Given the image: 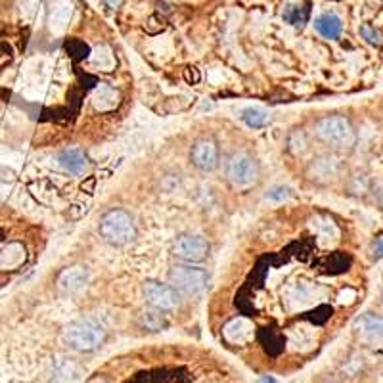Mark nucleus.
Listing matches in <instances>:
<instances>
[{
	"label": "nucleus",
	"instance_id": "f257e3e1",
	"mask_svg": "<svg viewBox=\"0 0 383 383\" xmlns=\"http://www.w3.org/2000/svg\"><path fill=\"white\" fill-rule=\"evenodd\" d=\"M315 138L338 153L353 151L359 142V135H356V128L353 127L351 119L345 115H338V113L326 115L322 119L316 121Z\"/></svg>",
	"mask_w": 383,
	"mask_h": 383
},
{
	"label": "nucleus",
	"instance_id": "f03ea898",
	"mask_svg": "<svg viewBox=\"0 0 383 383\" xmlns=\"http://www.w3.org/2000/svg\"><path fill=\"white\" fill-rule=\"evenodd\" d=\"M98 234L105 243H110L113 248H123L136 240L138 228H136L135 217L128 211L113 207L105 211L98 220Z\"/></svg>",
	"mask_w": 383,
	"mask_h": 383
},
{
	"label": "nucleus",
	"instance_id": "7ed1b4c3",
	"mask_svg": "<svg viewBox=\"0 0 383 383\" xmlns=\"http://www.w3.org/2000/svg\"><path fill=\"white\" fill-rule=\"evenodd\" d=\"M63 341L77 353H94L104 345L105 330L96 320H75L63 330Z\"/></svg>",
	"mask_w": 383,
	"mask_h": 383
},
{
	"label": "nucleus",
	"instance_id": "20e7f679",
	"mask_svg": "<svg viewBox=\"0 0 383 383\" xmlns=\"http://www.w3.org/2000/svg\"><path fill=\"white\" fill-rule=\"evenodd\" d=\"M226 181L234 188L246 190L255 186L261 179V165L257 158H253L248 151H234L225 161Z\"/></svg>",
	"mask_w": 383,
	"mask_h": 383
},
{
	"label": "nucleus",
	"instance_id": "39448f33",
	"mask_svg": "<svg viewBox=\"0 0 383 383\" xmlns=\"http://www.w3.org/2000/svg\"><path fill=\"white\" fill-rule=\"evenodd\" d=\"M169 284L174 286L182 295L195 297L202 295L209 286V274L205 269L192 263H179L169 271Z\"/></svg>",
	"mask_w": 383,
	"mask_h": 383
},
{
	"label": "nucleus",
	"instance_id": "423d86ee",
	"mask_svg": "<svg viewBox=\"0 0 383 383\" xmlns=\"http://www.w3.org/2000/svg\"><path fill=\"white\" fill-rule=\"evenodd\" d=\"M347 165L339 158L338 151L322 153L315 158L307 167V177L316 184H333V182L347 179Z\"/></svg>",
	"mask_w": 383,
	"mask_h": 383
},
{
	"label": "nucleus",
	"instance_id": "0eeeda50",
	"mask_svg": "<svg viewBox=\"0 0 383 383\" xmlns=\"http://www.w3.org/2000/svg\"><path fill=\"white\" fill-rule=\"evenodd\" d=\"M142 297L146 305L158 308L161 313H173L181 307L182 293L171 284L159 280H146L142 284Z\"/></svg>",
	"mask_w": 383,
	"mask_h": 383
},
{
	"label": "nucleus",
	"instance_id": "6e6552de",
	"mask_svg": "<svg viewBox=\"0 0 383 383\" xmlns=\"http://www.w3.org/2000/svg\"><path fill=\"white\" fill-rule=\"evenodd\" d=\"M211 253V243L200 234H181L173 241V255L181 263L200 264Z\"/></svg>",
	"mask_w": 383,
	"mask_h": 383
},
{
	"label": "nucleus",
	"instance_id": "1a4fd4ad",
	"mask_svg": "<svg viewBox=\"0 0 383 383\" xmlns=\"http://www.w3.org/2000/svg\"><path fill=\"white\" fill-rule=\"evenodd\" d=\"M190 163L202 173L217 171L220 165V148H218L217 140L197 138L190 148Z\"/></svg>",
	"mask_w": 383,
	"mask_h": 383
},
{
	"label": "nucleus",
	"instance_id": "9d476101",
	"mask_svg": "<svg viewBox=\"0 0 383 383\" xmlns=\"http://www.w3.org/2000/svg\"><path fill=\"white\" fill-rule=\"evenodd\" d=\"M356 336L368 345H383V316L366 313L354 322Z\"/></svg>",
	"mask_w": 383,
	"mask_h": 383
},
{
	"label": "nucleus",
	"instance_id": "9b49d317",
	"mask_svg": "<svg viewBox=\"0 0 383 383\" xmlns=\"http://www.w3.org/2000/svg\"><path fill=\"white\" fill-rule=\"evenodd\" d=\"M56 163L69 174H84L91 169V159L81 148H68L56 156Z\"/></svg>",
	"mask_w": 383,
	"mask_h": 383
},
{
	"label": "nucleus",
	"instance_id": "f8f14e48",
	"mask_svg": "<svg viewBox=\"0 0 383 383\" xmlns=\"http://www.w3.org/2000/svg\"><path fill=\"white\" fill-rule=\"evenodd\" d=\"M87 284H89V271H87V266H83V264L68 266L58 276V287L63 293L81 292Z\"/></svg>",
	"mask_w": 383,
	"mask_h": 383
},
{
	"label": "nucleus",
	"instance_id": "ddd939ff",
	"mask_svg": "<svg viewBox=\"0 0 383 383\" xmlns=\"http://www.w3.org/2000/svg\"><path fill=\"white\" fill-rule=\"evenodd\" d=\"M315 29L320 37L328 38V40H336L343 33V23H341L338 15L322 14L315 20Z\"/></svg>",
	"mask_w": 383,
	"mask_h": 383
},
{
	"label": "nucleus",
	"instance_id": "4468645a",
	"mask_svg": "<svg viewBox=\"0 0 383 383\" xmlns=\"http://www.w3.org/2000/svg\"><path fill=\"white\" fill-rule=\"evenodd\" d=\"M372 188H374V181L370 179V174L354 173L347 177V192L354 197H366L372 194Z\"/></svg>",
	"mask_w": 383,
	"mask_h": 383
},
{
	"label": "nucleus",
	"instance_id": "2eb2a0df",
	"mask_svg": "<svg viewBox=\"0 0 383 383\" xmlns=\"http://www.w3.org/2000/svg\"><path fill=\"white\" fill-rule=\"evenodd\" d=\"M140 326L150 331H163L169 328V320L165 318V313L150 307L140 313Z\"/></svg>",
	"mask_w": 383,
	"mask_h": 383
},
{
	"label": "nucleus",
	"instance_id": "dca6fc26",
	"mask_svg": "<svg viewBox=\"0 0 383 383\" xmlns=\"http://www.w3.org/2000/svg\"><path fill=\"white\" fill-rule=\"evenodd\" d=\"M286 148L292 156H295V158L305 156V153L310 150V142H308L307 133H305L303 128H293L292 133L287 135Z\"/></svg>",
	"mask_w": 383,
	"mask_h": 383
},
{
	"label": "nucleus",
	"instance_id": "f3484780",
	"mask_svg": "<svg viewBox=\"0 0 383 383\" xmlns=\"http://www.w3.org/2000/svg\"><path fill=\"white\" fill-rule=\"evenodd\" d=\"M240 119L249 128H255V130L266 128L271 125V115H269V112L261 110V107H246V110H241Z\"/></svg>",
	"mask_w": 383,
	"mask_h": 383
},
{
	"label": "nucleus",
	"instance_id": "a211bd4d",
	"mask_svg": "<svg viewBox=\"0 0 383 383\" xmlns=\"http://www.w3.org/2000/svg\"><path fill=\"white\" fill-rule=\"evenodd\" d=\"M310 17V2H305V4H290V6L284 10V22L293 25V27H303L305 23L308 22Z\"/></svg>",
	"mask_w": 383,
	"mask_h": 383
},
{
	"label": "nucleus",
	"instance_id": "6ab92c4d",
	"mask_svg": "<svg viewBox=\"0 0 383 383\" xmlns=\"http://www.w3.org/2000/svg\"><path fill=\"white\" fill-rule=\"evenodd\" d=\"M69 17H71V4L61 2V4L54 8L52 14H50V27L54 31H61L69 23Z\"/></svg>",
	"mask_w": 383,
	"mask_h": 383
},
{
	"label": "nucleus",
	"instance_id": "aec40b11",
	"mask_svg": "<svg viewBox=\"0 0 383 383\" xmlns=\"http://www.w3.org/2000/svg\"><path fill=\"white\" fill-rule=\"evenodd\" d=\"M359 33H361V37L364 38V43H366V45L376 46V48L383 46L382 31H377L374 25H370V23H362Z\"/></svg>",
	"mask_w": 383,
	"mask_h": 383
},
{
	"label": "nucleus",
	"instance_id": "412c9836",
	"mask_svg": "<svg viewBox=\"0 0 383 383\" xmlns=\"http://www.w3.org/2000/svg\"><path fill=\"white\" fill-rule=\"evenodd\" d=\"M293 195V190L287 188V186H272L269 192H266V200L276 203H284L287 202L290 197Z\"/></svg>",
	"mask_w": 383,
	"mask_h": 383
},
{
	"label": "nucleus",
	"instance_id": "4be33fe9",
	"mask_svg": "<svg viewBox=\"0 0 383 383\" xmlns=\"http://www.w3.org/2000/svg\"><path fill=\"white\" fill-rule=\"evenodd\" d=\"M370 253H372V257L376 261H382L383 259V232L377 234L376 238H374L372 246H370Z\"/></svg>",
	"mask_w": 383,
	"mask_h": 383
},
{
	"label": "nucleus",
	"instance_id": "5701e85b",
	"mask_svg": "<svg viewBox=\"0 0 383 383\" xmlns=\"http://www.w3.org/2000/svg\"><path fill=\"white\" fill-rule=\"evenodd\" d=\"M372 195H374V200L376 203L383 209V179L382 181L374 182V188H372Z\"/></svg>",
	"mask_w": 383,
	"mask_h": 383
},
{
	"label": "nucleus",
	"instance_id": "b1692460",
	"mask_svg": "<svg viewBox=\"0 0 383 383\" xmlns=\"http://www.w3.org/2000/svg\"><path fill=\"white\" fill-rule=\"evenodd\" d=\"M121 2H123V0H105V4H107L110 8H117Z\"/></svg>",
	"mask_w": 383,
	"mask_h": 383
},
{
	"label": "nucleus",
	"instance_id": "393cba45",
	"mask_svg": "<svg viewBox=\"0 0 383 383\" xmlns=\"http://www.w3.org/2000/svg\"><path fill=\"white\" fill-rule=\"evenodd\" d=\"M259 383H276V380H274V377H271V376H264Z\"/></svg>",
	"mask_w": 383,
	"mask_h": 383
},
{
	"label": "nucleus",
	"instance_id": "a878e982",
	"mask_svg": "<svg viewBox=\"0 0 383 383\" xmlns=\"http://www.w3.org/2000/svg\"><path fill=\"white\" fill-rule=\"evenodd\" d=\"M382 305H383V293H382Z\"/></svg>",
	"mask_w": 383,
	"mask_h": 383
}]
</instances>
